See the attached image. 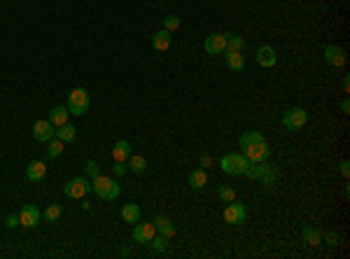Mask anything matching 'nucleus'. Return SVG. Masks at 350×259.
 Returning a JSON list of instances; mask_svg holds the SVG:
<instances>
[{
	"instance_id": "1",
	"label": "nucleus",
	"mask_w": 350,
	"mask_h": 259,
	"mask_svg": "<svg viewBox=\"0 0 350 259\" xmlns=\"http://www.w3.org/2000/svg\"><path fill=\"white\" fill-rule=\"evenodd\" d=\"M238 145L243 150V156L248 161L252 163H259V161H269V143H266V138L261 136L259 131H245L241 140H238Z\"/></svg>"
},
{
	"instance_id": "2",
	"label": "nucleus",
	"mask_w": 350,
	"mask_h": 259,
	"mask_svg": "<svg viewBox=\"0 0 350 259\" xmlns=\"http://www.w3.org/2000/svg\"><path fill=\"white\" fill-rule=\"evenodd\" d=\"M91 192L103 199V201H114L117 196L122 194V187L117 185L112 178H105V175H96L94 182H91Z\"/></svg>"
},
{
	"instance_id": "3",
	"label": "nucleus",
	"mask_w": 350,
	"mask_h": 259,
	"mask_svg": "<svg viewBox=\"0 0 350 259\" xmlns=\"http://www.w3.org/2000/svg\"><path fill=\"white\" fill-rule=\"evenodd\" d=\"M89 91L84 89V87H75L70 94H68V112L75 114V117H82V114H87L89 110Z\"/></svg>"
},
{
	"instance_id": "4",
	"label": "nucleus",
	"mask_w": 350,
	"mask_h": 259,
	"mask_svg": "<svg viewBox=\"0 0 350 259\" xmlns=\"http://www.w3.org/2000/svg\"><path fill=\"white\" fill-rule=\"evenodd\" d=\"M248 159H245L243 154H238V152H229L224 154L220 159V168L222 173H227V175H231V178H238V175H243L245 168H248Z\"/></svg>"
},
{
	"instance_id": "5",
	"label": "nucleus",
	"mask_w": 350,
	"mask_h": 259,
	"mask_svg": "<svg viewBox=\"0 0 350 259\" xmlns=\"http://www.w3.org/2000/svg\"><path fill=\"white\" fill-rule=\"evenodd\" d=\"M63 192L68 199H82V196H87L91 192V182H89V178H84V175L70 178L63 185Z\"/></svg>"
},
{
	"instance_id": "6",
	"label": "nucleus",
	"mask_w": 350,
	"mask_h": 259,
	"mask_svg": "<svg viewBox=\"0 0 350 259\" xmlns=\"http://www.w3.org/2000/svg\"><path fill=\"white\" fill-rule=\"evenodd\" d=\"M308 122V112L303 110V107H290L285 114H283V126L287 131H299L306 126Z\"/></svg>"
},
{
	"instance_id": "7",
	"label": "nucleus",
	"mask_w": 350,
	"mask_h": 259,
	"mask_svg": "<svg viewBox=\"0 0 350 259\" xmlns=\"http://www.w3.org/2000/svg\"><path fill=\"white\" fill-rule=\"evenodd\" d=\"M54 136H56V126L49 122V119H38V122L33 124V138L38 143H49Z\"/></svg>"
},
{
	"instance_id": "8",
	"label": "nucleus",
	"mask_w": 350,
	"mask_h": 259,
	"mask_svg": "<svg viewBox=\"0 0 350 259\" xmlns=\"http://www.w3.org/2000/svg\"><path fill=\"white\" fill-rule=\"evenodd\" d=\"M203 49L205 54H210V56H220L222 52L227 49V35L224 33H210L203 42Z\"/></svg>"
},
{
	"instance_id": "9",
	"label": "nucleus",
	"mask_w": 350,
	"mask_h": 259,
	"mask_svg": "<svg viewBox=\"0 0 350 259\" xmlns=\"http://www.w3.org/2000/svg\"><path fill=\"white\" fill-rule=\"evenodd\" d=\"M40 219H42V212L38 210V206H33V203H26L24 208L19 210V222H21V227H26V229L38 227Z\"/></svg>"
},
{
	"instance_id": "10",
	"label": "nucleus",
	"mask_w": 350,
	"mask_h": 259,
	"mask_svg": "<svg viewBox=\"0 0 350 259\" xmlns=\"http://www.w3.org/2000/svg\"><path fill=\"white\" fill-rule=\"evenodd\" d=\"M245 217H248V210H245L243 203H238L236 199L224 208V222H229V224H241V222H245Z\"/></svg>"
},
{
	"instance_id": "11",
	"label": "nucleus",
	"mask_w": 350,
	"mask_h": 259,
	"mask_svg": "<svg viewBox=\"0 0 350 259\" xmlns=\"http://www.w3.org/2000/svg\"><path fill=\"white\" fill-rule=\"evenodd\" d=\"M322 56H325L327 63H329V65H336V68L346 65V61H348V56H346L343 47H339V45H327L325 52H322Z\"/></svg>"
},
{
	"instance_id": "12",
	"label": "nucleus",
	"mask_w": 350,
	"mask_h": 259,
	"mask_svg": "<svg viewBox=\"0 0 350 259\" xmlns=\"http://www.w3.org/2000/svg\"><path fill=\"white\" fill-rule=\"evenodd\" d=\"M257 63L261 68H276L278 63V56H276V49L271 47V45H261L257 49Z\"/></svg>"
},
{
	"instance_id": "13",
	"label": "nucleus",
	"mask_w": 350,
	"mask_h": 259,
	"mask_svg": "<svg viewBox=\"0 0 350 259\" xmlns=\"http://www.w3.org/2000/svg\"><path fill=\"white\" fill-rule=\"evenodd\" d=\"M222 54H224V63H227V68L231 73H243V68H245L243 52H229V49H224Z\"/></svg>"
},
{
	"instance_id": "14",
	"label": "nucleus",
	"mask_w": 350,
	"mask_h": 259,
	"mask_svg": "<svg viewBox=\"0 0 350 259\" xmlns=\"http://www.w3.org/2000/svg\"><path fill=\"white\" fill-rule=\"evenodd\" d=\"M45 175H47V163L42 159H35L26 166V178L31 182H40V180H45Z\"/></svg>"
},
{
	"instance_id": "15",
	"label": "nucleus",
	"mask_w": 350,
	"mask_h": 259,
	"mask_svg": "<svg viewBox=\"0 0 350 259\" xmlns=\"http://www.w3.org/2000/svg\"><path fill=\"white\" fill-rule=\"evenodd\" d=\"M156 236V229H154V224H138L136 222V227H133V241H138V243H150L152 238Z\"/></svg>"
},
{
	"instance_id": "16",
	"label": "nucleus",
	"mask_w": 350,
	"mask_h": 259,
	"mask_svg": "<svg viewBox=\"0 0 350 259\" xmlns=\"http://www.w3.org/2000/svg\"><path fill=\"white\" fill-rule=\"evenodd\" d=\"M154 229H156V234H161V236H166V238H173L175 236V227H173V222H171V217H166V215H156L154 217Z\"/></svg>"
},
{
	"instance_id": "17",
	"label": "nucleus",
	"mask_w": 350,
	"mask_h": 259,
	"mask_svg": "<svg viewBox=\"0 0 350 259\" xmlns=\"http://www.w3.org/2000/svg\"><path fill=\"white\" fill-rule=\"evenodd\" d=\"M171 42H173V38H171V33L168 31H156L154 35H152V47L156 49V52H166V49L171 47Z\"/></svg>"
},
{
	"instance_id": "18",
	"label": "nucleus",
	"mask_w": 350,
	"mask_h": 259,
	"mask_svg": "<svg viewBox=\"0 0 350 259\" xmlns=\"http://www.w3.org/2000/svg\"><path fill=\"white\" fill-rule=\"evenodd\" d=\"M187 182L192 189H203V187L208 185V173H205L203 168H194L187 175Z\"/></svg>"
},
{
	"instance_id": "19",
	"label": "nucleus",
	"mask_w": 350,
	"mask_h": 259,
	"mask_svg": "<svg viewBox=\"0 0 350 259\" xmlns=\"http://www.w3.org/2000/svg\"><path fill=\"white\" fill-rule=\"evenodd\" d=\"M68 117H70V112H68V107L63 105H56L49 110V122L54 124V126H63V124H68Z\"/></svg>"
},
{
	"instance_id": "20",
	"label": "nucleus",
	"mask_w": 350,
	"mask_h": 259,
	"mask_svg": "<svg viewBox=\"0 0 350 259\" xmlns=\"http://www.w3.org/2000/svg\"><path fill=\"white\" fill-rule=\"evenodd\" d=\"M131 156V145L126 140H117L112 145V159L114 161H129Z\"/></svg>"
},
{
	"instance_id": "21",
	"label": "nucleus",
	"mask_w": 350,
	"mask_h": 259,
	"mask_svg": "<svg viewBox=\"0 0 350 259\" xmlns=\"http://www.w3.org/2000/svg\"><path fill=\"white\" fill-rule=\"evenodd\" d=\"M122 219L126 224H136L140 222V206L138 203H126L122 208Z\"/></svg>"
},
{
	"instance_id": "22",
	"label": "nucleus",
	"mask_w": 350,
	"mask_h": 259,
	"mask_svg": "<svg viewBox=\"0 0 350 259\" xmlns=\"http://www.w3.org/2000/svg\"><path fill=\"white\" fill-rule=\"evenodd\" d=\"M301 236H303V241H306L310 248H315V245L322 243V234H320L315 227H308V224H303V227H301Z\"/></svg>"
},
{
	"instance_id": "23",
	"label": "nucleus",
	"mask_w": 350,
	"mask_h": 259,
	"mask_svg": "<svg viewBox=\"0 0 350 259\" xmlns=\"http://www.w3.org/2000/svg\"><path fill=\"white\" fill-rule=\"evenodd\" d=\"M129 168H131V173L143 175L145 168H147V159H145V156H140V154H131V156H129Z\"/></svg>"
},
{
	"instance_id": "24",
	"label": "nucleus",
	"mask_w": 350,
	"mask_h": 259,
	"mask_svg": "<svg viewBox=\"0 0 350 259\" xmlns=\"http://www.w3.org/2000/svg\"><path fill=\"white\" fill-rule=\"evenodd\" d=\"M227 35V49L229 52H243L245 49V40L241 35H234V33H224Z\"/></svg>"
},
{
	"instance_id": "25",
	"label": "nucleus",
	"mask_w": 350,
	"mask_h": 259,
	"mask_svg": "<svg viewBox=\"0 0 350 259\" xmlns=\"http://www.w3.org/2000/svg\"><path fill=\"white\" fill-rule=\"evenodd\" d=\"M75 136H77V131H75V126H70V124H63V126L56 129V138L63 140V143H73Z\"/></svg>"
},
{
	"instance_id": "26",
	"label": "nucleus",
	"mask_w": 350,
	"mask_h": 259,
	"mask_svg": "<svg viewBox=\"0 0 350 259\" xmlns=\"http://www.w3.org/2000/svg\"><path fill=\"white\" fill-rule=\"evenodd\" d=\"M63 140H58L56 136L49 140V147H47V156H51V159H56V156H61L63 154Z\"/></svg>"
},
{
	"instance_id": "27",
	"label": "nucleus",
	"mask_w": 350,
	"mask_h": 259,
	"mask_svg": "<svg viewBox=\"0 0 350 259\" xmlns=\"http://www.w3.org/2000/svg\"><path fill=\"white\" fill-rule=\"evenodd\" d=\"M259 180H261V185H264V187H271V185H273V180H276V170H273V166H271L269 161H266L264 170H261Z\"/></svg>"
},
{
	"instance_id": "28",
	"label": "nucleus",
	"mask_w": 350,
	"mask_h": 259,
	"mask_svg": "<svg viewBox=\"0 0 350 259\" xmlns=\"http://www.w3.org/2000/svg\"><path fill=\"white\" fill-rule=\"evenodd\" d=\"M61 215H63V208L58 203H51V206H47V210H45V219L47 222H56Z\"/></svg>"
},
{
	"instance_id": "29",
	"label": "nucleus",
	"mask_w": 350,
	"mask_h": 259,
	"mask_svg": "<svg viewBox=\"0 0 350 259\" xmlns=\"http://www.w3.org/2000/svg\"><path fill=\"white\" fill-rule=\"evenodd\" d=\"M180 26H182V21H180V16H175V14H168L163 19V31L173 33V31H178Z\"/></svg>"
},
{
	"instance_id": "30",
	"label": "nucleus",
	"mask_w": 350,
	"mask_h": 259,
	"mask_svg": "<svg viewBox=\"0 0 350 259\" xmlns=\"http://www.w3.org/2000/svg\"><path fill=\"white\" fill-rule=\"evenodd\" d=\"M150 243H152V248H154L156 252H166V250H168V238H166V236H161V234H156L154 238L150 241Z\"/></svg>"
},
{
	"instance_id": "31",
	"label": "nucleus",
	"mask_w": 350,
	"mask_h": 259,
	"mask_svg": "<svg viewBox=\"0 0 350 259\" xmlns=\"http://www.w3.org/2000/svg\"><path fill=\"white\" fill-rule=\"evenodd\" d=\"M217 196H220L224 203H231L236 199V192H234L231 187H217Z\"/></svg>"
},
{
	"instance_id": "32",
	"label": "nucleus",
	"mask_w": 350,
	"mask_h": 259,
	"mask_svg": "<svg viewBox=\"0 0 350 259\" xmlns=\"http://www.w3.org/2000/svg\"><path fill=\"white\" fill-rule=\"evenodd\" d=\"M84 173H87V178H96V175H100V168H98L96 161H84Z\"/></svg>"
},
{
	"instance_id": "33",
	"label": "nucleus",
	"mask_w": 350,
	"mask_h": 259,
	"mask_svg": "<svg viewBox=\"0 0 350 259\" xmlns=\"http://www.w3.org/2000/svg\"><path fill=\"white\" fill-rule=\"evenodd\" d=\"M322 241H325V243L329 245V248H336V245L341 243V236L336 234V231H327V234L322 236Z\"/></svg>"
},
{
	"instance_id": "34",
	"label": "nucleus",
	"mask_w": 350,
	"mask_h": 259,
	"mask_svg": "<svg viewBox=\"0 0 350 259\" xmlns=\"http://www.w3.org/2000/svg\"><path fill=\"white\" fill-rule=\"evenodd\" d=\"M112 173H114V175H117V178H122V175H126V161H114Z\"/></svg>"
},
{
	"instance_id": "35",
	"label": "nucleus",
	"mask_w": 350,
	"mask_h": 259,
	"mask_svg": "<svg viewBox=\"0 0 350 259\" xmlns=\"http://www.w3.org/2000/svg\"><path fill=\"white\" fill-rule=\"evenodd\" d=\"M19 224H21V222H19V215H16V212L7 215V219H5V227H7V229H16Z\"/></svg>"
},
{
	"instance_id": "36",
	"label": "nucleus",
	"mask_w": 350,
	"mask_h": 259,
	"mask_svg": "<svg viewBox=\"0 0 350 259\" xmlns=\"http://www.w3.org/2000/svg\"><path fill=\"white\" fill-rule=\"evenodd\" d=\"M339 170H341V175H343V178H348V175H350V163H348V161H341Z\"/></svg>"
},
{
	"instance_id": "37",
	"label": "nucleus",
	"mask_w": 350,
	"mask_h": 259,
	"mask_svg": "<svg viewBox=\"0 0 350 259\" xmlns=\"http://www.w3.org/2000/svg\"><path fill=\"white\" fill-rule=\"evenodd\" d=\"M210 166H212V156L203 154V156H201V168H210Z\"/></svg>"
},
{
	"instance_id": "38",
	"label": "nucleus",
	"mask_w": 350,
	"mask_h": 259,
	"mask_svg": "<svg viewBox=\"0 0 350 259\" xmlns=\"http://www.w3.org/2000/svg\"><path fill=\"white\" fill-rule=\"evenodd\" d=\"M341 112H346V114L350 112V101H348V98H343V101H341Z\"/></svg>"
},
{
	"instance_id": "39",
	"label": "nucleus",
	"mask_w": 350,
	"mask_h": 259,
	"mask_svg": "<svg viewBox=\"0 0 350 259\" xmlns=\"http://www.w3.org/2000/svg\"><path fill=\"white\" fill-rule=\"evenodd\" d=\"M341 87H343V91H346V94H350V80H348V77H343V84H341Z\"/></svg>"
}]
</instances>
